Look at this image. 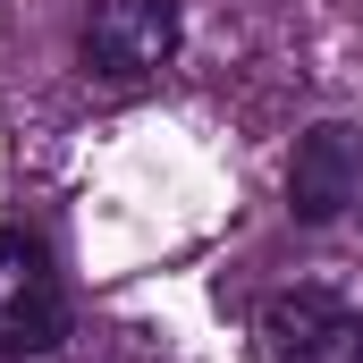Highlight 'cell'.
Returning a JSON list of instances; mask_svg holds the SVG:
<instances>
[{
    "label": "cell",
    "mask_w": 363,
    "mask_h": 363,
    "mask_svg": "<svg viewBox=\"0 0 363 363\" xmlns=\"http://www.w3.org/2000/svg\"><path fill=\"white\" fill-rule=\"evenodd\" d=\"M68 338V287L26 228H0V363H34Z\"/></svg>",
    "instance_id": "2"
},
{
    "label": "cell",
    "mask_w": 363,
    "mask_h": 363,
    "mask_svg": "<svg viewBox=\"0 0 363 363\" xmlns=\"http://www.w3.org/2000/svg\"><path fill=\"white\" fill-rule=\"evenodd\" d=\"M178 0H93L85 17V68L93 77H110V85H135V77H152V68H169L178 60Z\"/></svg>",
    "instance_id": "3"
},
{
    "label": "cell",
    "mask_w": 363,
    "mask_h": 363,
    "mask_svg": "<svg viewBox=\"0 0 363 363\" xmlns=\"http://www.w3.org/2000/svg\"><path fill=\"white\" fill-rule=\"evenodd\" d=\"M355 186H363V135H355V127L321 118V127L296 135V161H287V211H296L304 228H330V220L355 203Z\"/></svg>",
    "instance_id": "4"
},
{
    "label": "cell",
    "mask_w": 363,
    "mask_h": 363,
    "mask_svg": "<svg viewBox=\"0 0 363 363\" xmlns=\"http://www.w3.org/2000/svg\"><path fill=\"white\" fill-rule=\"evenodd\" d=\"M254 363H363V313L330 287H279L254 313Z\"/></svg>",
    "instance_id": "1"
}]
</instances>
